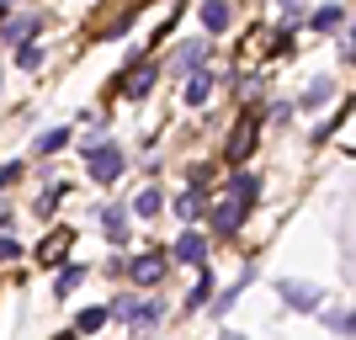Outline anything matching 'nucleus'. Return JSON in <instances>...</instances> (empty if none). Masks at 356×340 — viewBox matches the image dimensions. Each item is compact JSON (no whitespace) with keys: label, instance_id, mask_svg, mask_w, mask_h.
Returning a JSON list of instances; mask_svg holds the SVG:
<instances>
[{"label":"nucleus","instance_id":"2","mask_svg":"<svg viewBox=\"0 0 356 340\" xmlns=\"http://www.w3.org/2000/svg\"><path fill=\"white\" fill-rule=\"evenodd\" d=\"M112 319H122V325H134V330H149L160 319V303L154 298H112Z\"/></svg>","mask_w":356,"mask_h":340},{"label":"nucleus","instance_id":"12","mask_svg":"<svg viewBox=\"0 0 356 340\" xmlns=\"http://www.w3.org/2000/svg\"><path fill=\"white\" fill-rule=\"evenodd\" d=\"M32 32H38V16H6V38H11L16 48L32 43Z\"/></svg>","mask_w":356,"mask_h":340},{"label":"nucleus","instance_id":"25","mask_svg":"<svg viewBox=\"0 0 356 340\" xmlns=\"http://www.w3.org/2000/svg\"><path fill=\"white\" fill-rule=\"evenodd\" d=\"M22 176H27V170H22V160H6V165H0V192H6V186H16Z\"/></svg>","mask_w":356,"mask_h":340},{"label":"nucleus","instance_id":"1","mask_svg":"<svg viewBox=\"0 0 356 340\" xmlns=\"http://www.w3.org/2000/svg\"><path fill=\"white\" fill-rule=\"evenodd\" d=\"M86 165H90V181L112 186L128 160H122V144H112V138H90V144H86Z\"/></svg>","mask_w":356,"mask_h":340},{"label":"nucleus","instance_id":"27","mask_svg":"<svg viewBox=\"0 0 356 340\" xmlns=\"http://www.w3.org/2000/svg\"><path fill=\"white\" fill-rule=\"evenodd\" d=\"M59 197H64V186H59V181H54V186H48V192H43V202H38V213H54V202H59Z\"/></svg>","mask_w":356,"mask_h":340},{"label":"nucleus","instance_id":"5","mask_svg":"<svg viewBox=\"0 0 356 340\" xmlns=\"http://www.w3.org/2000/svg\"><path fill=\"white\" fill-rule=\"evenodd\" d=\"M277 298H287L293 309H303V314H314L325 298H319V287H309V282H277Z\"/></svg>","mask_w":356,"mask_h":340},{"label":"nucleus","instance_id":"29","mask_svg":"<svg viewBox=\"0 0 356 340\" xmlns=\"http://www.w3.org/2000/svg\"><path fill=\"white\" fill-rule=\"evenodd\" d=\"M6 16H11V6H6V0H0V27H6Z\"/></svg>","mask_w":356,"mask_h":340},{"label":"nucleus","instance_id":"30","mask_svg":"<svg viewBox=\"0 0 356 340\" xmlns=\"http://www.w3.org/2000/svg\"><path fill=\"white\" fill-rule=\"evenodd\" d=\"M223 340H245V335H234V330H223Z\"/></svg>","mask_w":356,"mask_h":340},{"label":"nucleus","instance_id":"9","mask_svg":"<svg viewBox=\"0 0 356 340\" xmlns=\"http://www.w3.org/2000/svg\"><path fill=\"white\" fill-rule=\"evenodd\" d=\"M102 234L112 239V245L128 239V207H106V213H102Z\"/></svg>","mask_w":356,"mask_h":340},{"label":"nucleus","instance_id":"24","mask_svg":"<svg viewBox=\"0 0 356 340\" xmlns=\"http://www.w3.org/2000/svg\"><path fill=\"white\" fill-rule=\"evenodd\" d=\"M325 325L335 335H356V314H325Z\"/></svg>","mask_w":356,"mask_h":340},{"label":"nucleus","instance_id":"3","mask_svg":"<svg viewBox=\"0 0 356 340\" xmlns=\"http://www.w3.org/2000/svg\"><path fill=\"white\" fill-rule=\"evenodd\" d=\"M170 255H176L181 266L208 271V234H202V229H181V234H176V245H170Z\"/></svg>","mask_w":356,"mask_h":340},{"label":"nucleus","instance_id":"11","mask_svg":"<svg viewBox=\"0 0 356 340\" xmlns=\"http://www.w3.org/2000/svg\"><path fill=\"white\" fill-rule=\"evenodd\" d=\"M208 96H213V74H208V70L186 74V106H202Z\"/></svg>","mask_w":356,"mask_h":340},{"label":"nucleus","instance_id":"15","mask_svg":"<svg viewBox=\"0 0 356 340\" xmlns=\"http://www.w3.org/2000/svg\"><path fill=\"white\" fill-rule=\"evenodd\" d=\"M122 86H128V96H149V86H154V64H149V70H144V64L134 59V74H128Z\"/></svg>","mask_w":356,"mask_h":340},{"label":"nucleus","instance_id":"26","mask_svg":"<svg viewBox=\"0 0 356 340\" xmlns=\"http://www.w3.org/2000/svg\"><path fill=\"white\" fill-rule=\"evenodd\" d=\"M16 255H22V239H16V234H0V261H16Z\"/></svg>","mask_w":356,"mask_h":340},{"label":"nucleus","instance_id":"19","mask_svg":"<svg viewBox=\"0 0 356 340\" xmlns=\"http://www.w3.org/2000/svg\"><path fill=\"white\" fill-rule=\"evenodd\" d=\"M309 22H314V32H335L346 22V11H341V6H325V11H314Z\"/></svg>","mask_w":356,"mask_h":340},{"label":"nucleus","instance_id":"17","mask_svg":"<svg viewBox=\"0 0 356 340\" xmlns=\"http://www.w3.org/2000/svg\"><path fill=\"white\" fill-rule=\"evenodd\" d=\"M250 144H255V122L245 118V122H239V138H229V160H245V154H250Z\"/></svg>","mask_w":356,"mask_h":340},{"label":"nucleus","instance_id":"21","mask_svg":"<svg viewBox=\"0 0 356 340\" xmlns=\"http://www.w3.org/2000/svg\"><path fill=\"white\" fill-rule=\"evenodd\" d=\"M208 298H213V277H208V271H197V287L186 293V309H202Z\"/></svg>","mask_w":356,"mask_h":340},{"label":"nucleus","instance_id":"7","mask_svg":"<svg viewBox=\"0 0 356 340\" xmlns=\"http://www.w3.org/2000/svg\"><path fill=\"white\" fill-rule=\"evenodd\" d=\"M170 207H176V218L186 223V229H192L197 218H208V192H181Z\"/></svg>","mask_w":356,"mask_h":340},{"label":"nucleus","instance_id":"28","mask_svg":"<svg viewBox=\"0 0 356 340\" xmlns=\"http://www.w3.org/2000/svg\"><path fill=\"white\" fill-rule=\"evenodd\" d=\"M6 229H11V213H6V207H0V234H6Z\"/></svg>","mask_w":356,"mask_h":340},{"label":"nucleus","instance_id":"16","mask_svg":"<svg viewBox=\"0 0 356 340\" xmlns=\"http://www.w3.org/2000/svg\"><path fill=\"white\" fill-rule=\"evenodd\" d=\"M160 207H165L160 186H144V192L134 197V213H138V218H154V213H160Z\"/></svg>","mask_w":356,"mask_h":340},{"label":"nucleus","instance_id":"22","mask_svg":"<svg viewBox=\"0 0 356 340\" xmlns=\"http://www.w3.org/2000/svg\"><path fill=\"white\" fill-rule=\"evenodd\" d=\"M330 90H335V80H330V74H319V80L309 86V96H303V106H319V102H330Z\"/></svg>","mask_w":356,"mask_h":340},{"label":"nucleus","instance_id":"14","mask_svg":"<svg viewBox=\"0 0 356 340\" xmlns=\"http://www.w3.org/2000/svg\"><path fill=\"white\" fill-rule=\"evenodd\" d=\"M229 22H234V11H229L223 0H208V6H202V27H208V32H223Z\"/></svg>","mask_w":356,"mask_h":340},{"label":"nucleus","instance_id":"23","mask_svg":"<svg viewBox=\"0 0 356 340\" xmlns=\"http://www.w3.org/2000/svg\"><path fill=\"white\" fill-rule=\"evenodd\" d=\"M16 64H22V70H38V64H43V48H38V43H22V48H16Z\"/></svg>","mask_w":356,"mask_h":340},{"label":"nucleus","instance_id":"18","mask_svg":"<svg viewBox=\"0 0 356 340\" xmlns=\"http://www.w3.org/2000/svg\"><path fill=\"white\" fill-rule=\"evenodd\" d=\"M64 144H70V128H43L38 133V154H59Z\"/></svg>","mask_w":356,"mask_h":340},{"label":"nucleus","instance_id":"10","mask_svg":"<svg viewBox=\"0 0 356 340\" xmlns=\"http://www.w3.org/2000/svg\"><path fill=\"white\" fill-rule=\"evenodd\" d=\"M106 319H112V303H90V309H80V319H74V335H90V330H102Z\"/></svg>","mask_w":356,"mask_h":340},{"label":"nucleus","instance_id":"13","mask_svg":"<svg viewBox=\"0 0 356 340\" xmlns=\"http://www.w3.org/2000/svg\"><path fill=\"white\" fill-rule=\"evenodd\" d=\"M208 48L213 43H202V38H197V43H186V48H181V70H186V74H197V70H202V64H208Z\"/></svg>","mask_w":356,"mask_h":340},{"label":"nucleus","instance_id":"8","mask_svg":"<svg viewBox=\"0 0 356 340\" xmlns=\"http://www.w3.org/2000/svg\"><path fill=\"white\" fill-rule=\"evenodd\" d=\"M229 197H234L239 207H255V197H261V176H250V170H239V176L229 181Z\"/></svg>","mask_w":356,"mask_h":340},{"label":"nucleus","instance_id":"4","mask_svg":"<svg viewBox=\"0 0 356 340\" xmlns=\"http://www.w3.org/2000/svg\"><path fill=\"white\" fill-rule=\"evenodd\" d=\"M165 266H170V261H160V255L149 250V255H134V261H128V277H134L138 287H160Z\"/></svg>","mask_w":356,"mask_h":340},{"label":"nucleus","instance_id":"6","mask_svg":"<svg viewBox=\"0 0 356 340\" xmlns=\"http://www.w3.org/2000/svg\"><path fill=\"white\" fill-rule=\"evenodd\" d=\"M208 218H213V229H218V234H234L239 223L250 218V207H239V202H234V197H229V202H218V207H213Z\"/></svg>","mask_w":356,"mask_h":340},{"label":"nucleus","instance_id":"20","mask_svg":"<svg viewBox=\"0 0 356 340\" xmlns=\"http://www.w3.org/2000/svg\"><path fill=\"white\" fill-rule=\"evenodd\" d=\"M80 282H86V266H64L59 277H54V293L64 298V293H74V287H80Z\"/></svg>","mask_w":356,"mask_h":340}]
</instances>
